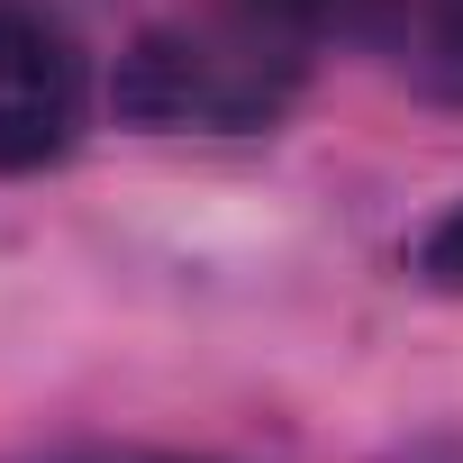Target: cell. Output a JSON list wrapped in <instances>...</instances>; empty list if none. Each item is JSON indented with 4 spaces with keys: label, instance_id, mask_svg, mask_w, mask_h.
<instances>
[{
    "label": "cell",
    "instance_id": "1",
    "mask_svg": "<svg viewBox=\"0 0 463 463\" xmlns=\"http://www.w3.org/2000/svg\"><path fill=\"white\" fill-rule=\"evenodd\" d=\"M309 82V37L264 19L255 0L237 10L164 19L118 55V118L128 128H200V137H255L273 128Z\"/></svg>",
    "mask_w": 463,
    "mask_h": 463
},
{
    "label": "cell",
    "instance_id": "2",
    "mask_svg": "<svg viewBox=\"0 0 463 463\" xmlns=\"http://www.w3.org/2000/svg\"><path fill=\"white\" fill-rule=\"evenodd\" d=\"M91 109V64L73 28L37 0H0V173H37L73 155Z\"/></svg>",
    "mask_w": 463,
    "mask_h": 463
},
{
    "label": "cell",
    "instance_id": "3",
    "mask_svg": "<svg viewBox=\"0 0 463 463\" xmlns=\"http://www.w3.org/2000/svg\"><path fill=\"white\" fill-rule=\"evenodd\" d=\"M409 64L427 91L463 100V0H409Z\"/></svg>",
    "mask_w": 463,
    "mask_h": 463
},
{
    "label": "cell",
    "instance_id": "4",
    "mask_svg": "<svg viewBox=\"0 0 463 463\" xmlns=\"http://www.w3.org/2000/svg\"><path fill=\"white\" fill-rule=\"evenodd\" d=\"M264 19H282L291 37H327V28H382L391 10H409V0H255Z\"/></svg>",
    "mask_w": 463,
    "mask_h": 463
},
{
    "label": "cell",
    "instance_id": "5",
    "mask_svg": "<svg viewBox=\"0 0 463 463\" xmlns=\"http://www.w3.org/2000/svg\"><path fill=\"white\" fill-rule=\"evenodd\" d=\"M409 273L427 291H454L463 300V200H445L427 227H418V246H409Z\"/></svg>",
    "mask_w": 463,
    "mask_h": 463
},
{
    "label": "cell",
    "instance_id": "6",
    "mask_svg": "<svg viewBox=\"0 0 463 463\" xmlns=\"http://www.w3.org/2000/svg\"><path fill=\"white\" fill-rule=\"evenodd\" d=\"M46 463H218V454H164V445H73V454H46Z\"/></svg>",
    "mask_w": 463,
    "mask_h": 463
}]
</instances>
